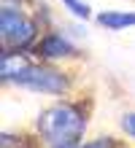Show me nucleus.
Listing matches in <instances>:
<instances>
[{"mask_svg": "<svg viewBox=\"0 0 135 148\" xmlns=\"http://www.w3.org/2000/svg\"><path fill=\"white\" fill-rule=\"evenodd\" d=\"M92 110H95L92 94H87V97L84 94L60 97L38 113L33 129L43 148H68L87 137Z\"/></svg>", "mask_w": 135, "mask_h": 148, "instance_id": "1", "label": "nucleus"}, {"mask_svg": "<svg viewBox=\"0 0 135 148\" xmlns=\"http://www.w3.org/2000/svg\"><path fill=\"white\" fill-rule=\"evenodd\" d=\"M6 86L27 89L35 94H49V97H73L76 94V73L68 65H60V62L33 59L11 81H6Z\"/></svg>", "mask_w": 135, "mask_h": 148, "instance_id": "2", "label": "nucleus"}, {"mask_svg": "<svg viewBox=\"0 0 135 148\" xmlns=\"http://www.w3.org/2000/svg\"><path fill=\"white\" fill-rule=\"evenodd\" d=\"M41 16H33L19 3H3L0 8V54H16V51H30L38 38L43 35Z\"/></svg>", "mask_w": 135, "mask_h": 148, "instance_id": "3", "label": "nucleus"}, {"mask_svg": "<svg viewBox=\"0 0 135 148\" xmlns=\"http://www.w3.org/2000/svg\"><path fill=\"white\" fill-rule=\"evenodd\" d=\"M33 59H41V62H60V65H70L81 59V51L68 40L65 32L46 27L43 35L38 38V43L30 49Z\"/></svg>", "mask_w": 135, "mask_h": 148, "instance_id": "4", "label": "nucleus"}, {"mask_svg": "<svg viewBox=\"0 0 135 148\" xmlns=\"http://www.w3.org/2000/svg\"><path fill=\"white\" fill-rule=\"evenodd\" d=\"M95 22L105 30H127L135 27V11H100L95 14Z\"/></svg>", "mask_w": 135, "mask_h": 148, "instance_id": "5", "label": "nucleus"}, {"mask_svg": "<svg viewBox=\"0 0 135 148\" xmlns=\"http://www.w3.org/2000/svg\"><path fill=\"white\" fill-rule=\"evenodd\" d=\"M38 145L41 140L35 135V129L33 132H3L0 135V148H38Z\"/></svg>", "mask_w": 135, "mask_h": 148, "instance_id": "6", "label": "nucleus"}, {"mask_svg": "<svg viewBox=\"0 0 135 148\" xmlns=\"http://www.w3.org/2000/svg\"><path fill=\"white\" fill-rule=\"evenodd\" d=\"M122 145V140H116L114 135H100V137H92V140H81V143H76V145H68V148H119Z\"/></svg>", "mask_w": 135, "mask_h": 148, "instance_id": "7", "label": "nucleus"}, {"mask_svg": "<svg viewBox=\"0 0 135 148\" xmlns=\"http://www.w3.org/2000/svg\"><path fill=\"white\" fill-rule=\"evenodd\" d=\"M62 5H65V11H70L81 22L92 19V5H89L87 0H62Z\"/></svg>", "mask_w": 135, "mask_h": 148, "instance_id": "8", "label": "nucleus"}, {"mask_svg": "<svg viewBox=\"0 0 135 148\" xmlns=\"http://www.w3.org/2000/svg\"><path fill=\"white\" fill-rule=\"evenodd\" d=\"M119 129H122L127 137H132V140H135V110L122 113V119H119Z\"/></svg>", "mask_w": 135, "mask_h": 148, "instance_id": "9", "label": "nucleus"}, {"mask_svg": "<svg viewBox=\"0 0 135 148\" xmlns=\"http://www.w3.org/2000/svg\"><path fill=\"white\" fill-rule=\"evenodd\" d=\"M119 148H132V145H124V143H122V145H119Z\"/></svg>", "mask_w": 135, "mask_h": 148, "instance_id": "10", "label": "nucleus"}, {"mask_svg": "<svg viewBox=\"0 0 135 148\" xmlns=\"http://www.w3.org/2000/svg\"><path fill=\"white\" fill-rule=\"evenodd\" d=\"M38 148H41V145H38Z\"/></svg>", "mask_w": 135, "mask_h": 148, "instance_id": "11", "label": "nucleus"}]
</instances>
